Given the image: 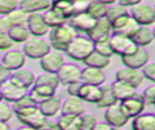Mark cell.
<instances>
[{
    "mask_svg": "<svg viewBox=\"0 0 155 130\" xmlns=\"http://www.w3.org/2000/svg\"><path fill=\"white\" fill-rule=\"evenodd\" d=\"M49 44L52 49L61 52L65 51L72 39L77 36V31L68 22L49 30Z\"/></svg>",
    "mask_w": 155,
    "mask_h": 130,
    "instance_id": "obj_1",
    "label": "cell"
},
{
    "mask_svg": "<svg viewBox=\"0 0 155 130\" xmlns=\"http://www.w3.org/2000/svg\"><path fill=\"white\" fill-rule=\"evenodd\" d=\"M94 42L89 37L75 36L65 49L64 53L75 61H84L94 52Z\"/></svg>",
    "mask_w": 155,
    "mask_h": 130,
    "instance_id": "obj_2",
    "label": "cell"
},
{
    "mask_svg": "<svg viewBox=\"0 0 155 130\" xmlns=\"http://www.w3.org/2000/svg\"><path fill=\"white\" fill-rule=\"evenodd\" d=\"M51 49L49 41L42 37L30 36L28 41L24 43L21 52H24L25 57H28L29 59L40 60Z\"/></svg>",
    "mask_w": 155,
    "mask_h": 130,
    "instance_id": "obj_3",
    "label": "cell"
},
{
    "mask_svg": "<svg viewBox=\"0 0 155 130\" xmlns=\"http://www.w3.org/2000/svg\"><path fill=\"white\" fill-rule=\"evenodd\" d=\"M118 103L122 111L124 112V114L129 119H134L137 116L140 115L144 111L145 105H147L143 93L138 90H136L127 99Z\"/></svg>",
    "mask_w": 155,
    "mask_h": 130,
    "instance_id": "obj_4",
    "label": "cell"
},
{
    "mask_svg": "<svg viewBox=\"0 0 155 130\" xmlns=\"http://www.w3.org/2000/svg\"><path fill=\"white\" fill-rule=\"evenodd\" d=\"M129 14L140 25L149 26L155 24V9L148 3L140 2L131 7Z\"/></svg>",
    "mask_w": 155,
    "mask_h": 130,
    "instance_id": "obj_5",
    "label": "cell"
},
{
    "mask_svg": "<svg viewBox=\"0 0 155 130\" xmlns=\"http://www.w3.org/2000/svg\"><path fill=\"white\" fill-rule=\"evenodd\" d=\"M15 115L17 119L24 125L35 128L37 130H40L46 119V116H44L41 114V112L39 111L38 106H33L21 110L15 113Z\"/></svg>",
    "mask_w": 155,
    "mask_h": 130,
    "instance_id": "obj_6",
    "label": "cell"
},
{
    "mask_svg": "<svg viewBox=\"0 0 155 130\" xmlns=\"http://www.w3.org/2000/svg\"><path fill=\"white\" fill-rule=\"evenodd\" d=\"M109 43L114 55H118L121 57L132 55L139 48L131 38L120 34H112L109 38Z\"/></svg>",
    "mask_w": 155,
    "mask_h": 130,
    "instance_id": "obj_7",
    "label": "cell"
},
{
    "mask_svg": "<svg viewBox=\"0 0 155 130\" xmlns=\"http://www.w3.org/2000/svg\"><path fill=\"white\" fill-rule=\"evenodd\" d=\"M65 63L64 52L51 50L39 60V65L44 72L57 73L61 69V67Z\"/></svg>",
    "mask_w": 155,
    "mask_h": 130,
    "instance_id": "obj_8",
    "label": "cell"
},
{
    "mask_svg": "<svg viewBox=\"0 0 155 130\" xmlns=\"http://www.w3.org/2000/svg\"><path fill=\"white\" fill-rule=\"evenodd\" d=\"M115 80L126 83L137 89L143 84L144 77L140 70L133 69L130 68V67L124 66L116 71V73H115Z\"/></svg>",
    "mask_w": 155,
    "mask_h": 130,
    "instance_id": "obj_9",
    "label": "cell"
},
{
    "mask_svg": "<svg viewBox=\"0 0 155 130\" xmlns=\"http://www.w3.org/2000/svg\"><path fill=\"white\" fill-rule=\"evenodd\" d=\"M25 26L28 27L30 35L35 37H44L49 33L50 30L41 13H33L28 15Z\"/></svg>",
    "mask_w": 155,
    "mask_h": 130,
    "instance_id": "obj_10",
    "label": "cell"
},
{
    "mask_svg": "<svg viewBox=\"0 0 155 130\" xmlns=\"http://www.w3.org/2000/svg\"><path fill=\"white\" fill-rule=\"evenodd\" d=\"M81 70L80 67L74 63H64L57 72L61 84L68 87L71 84L81 82Z\"/></svg>",
    "mask_w": 155,
    "mask_h": 130,
    "instance_id": "obj_11",
    "label": "cell"
},
{
    "mask_svg": "<svg viewBox=\"0 0 155 130\" xmlns=\"http://www.w3.org/2000/svg\"><path fill=\"white\" fill-rule=\"evenodd\" d=\"M104 119L112 127H123L129 122V118L124 114L119 103L106 108L104 111Z\"/></svg>",
    "mask_w": 155,
    "mask_h": 130,
    "instance_id": "obj_12",
    "label": "cell"
},
{
    "mask_svg": "<svg viewBox=\"0 0 155 130\" xmlns=\"http://www.w3.org/2000/svg\"><path fill=\"white\" fill-rule=\"evenodd\" d=\"M89 37L93 42H101L105 40H109L110 36L112 35V28L110 22L104 17V19L98 20L94 27L92 28L90 32H88Z\"/></svg>",
    "mask_w": 155,
    "mask_h": 130,
    "instance_id": "obj_13",
    "label": "cell"
},
{
    "mask_svg": "<svg viewBox=\"0 0 155 130\" xmlns=\"http://www.w3.org/2000/svg\"><path fill=\"white\" fill-rule=\"evenodd\" d=\"M0 89L2 93V99L8 103H14L18 101L28 92V89L18 86L10 79L0 87Z\"/></svg>",
    "mask_w": 155,
    "mask_h": 130,
    "instance_id": "obj_14",
    "label": "cell"
},
{
    "mask_svg": "<svg viewBox=\"0 0 155 130\" xmlns=\"http://www.w3.org/2000/svg\"><path fill=\"white\" fill-rule=\"evenodd\" d=\"M97 22V20L88 15L85 11L78 12L68 20V24H70L76 31L88 33L92 30Z\"/></svg>",
    "mask_w": 155,
    "mask_h": 130,
    "instance_id": "obj_15",
    "label": "cell"
},
{
    "mask_svg": "<svg viewBox=\"0 0 155 130\" xmlns=\"http://www.w3.org/2000/svg\"><path fill=\"white\" fill-rule=\"evenodd\" d=\"M28 20V14H25L21 9L17 8L14 11L3 15L0 17V29L7 31L13 26L25 25Z\"/></svg>",
    "mask_w": 155,
    "mask_h": 130,
    "instance_id": "obj_16",
    "label": "cell"
},
{
    "mask_svg": "<svg viewBox=\"0 0 155 130\" xmlns=\"http://www.w3.org/2000/svg\"><path fill=\"white\" fill-rule=\"evenodd\" d=\"M85 112H87L85 102L78 96H68L64 101H61V115H72L80 116Z\"/></svg>",
    "mask_w": 155,
    "mask_h": 130,
    "instance_id": "obj_17",
    "label": "cell"
},
{
    "mask_svg": "<svg viewBox=\"0 0 155 130\" xmlns=\"http://www.w3.org/2000/svg\"><path fill=\"white\" fill-rule=\"evenodd\" d=\"M124 66L140 70L149 61V55L144 48H138L134 53L121 57Z\"/></svg>",
    "mask_w": 155,
    "mask_h": 130,
    "instance_id": "obj_18",
    "label": "cell"
},
{
    "mask_svg": "<svg viewBox=\"0 0 155 130\" xmlns=\"http://www.w3.org/2000/svg\"><path fill=\"white\" fill-rule=\"evenodd\" d=\"M1 63L13 72L24 67L25 63V55L21 51L8 50L1 58Z\"/></svg>",
    "mask_w": 155,
    "mask_h": 130,
    "instance_id": "obj_19",
    "label": "cell"
},
{
    "mask_svg": "<svg viewBox=\"0 0 155 130\" xmlns=\"http://www.w3.org/2000/svg\"><path fill=\"white\" fill-rule=\"evenodd\" d=\"M35 77L36 76H35L32 70L21 67L20 69L13 71L10 80L17 84L18 86L28 89L34 84Z\"/></svg>",
    "mask_w": 155,
    "mask_h": 130,
    "instance_id": "obj_20",
    "label": "cell"
},
{
    "mask_svg": "<svg viewBox=\"0 0 155 130\" xmlns=\"http://www.w3.org/2000/svg\"><path fill=\"white\" fill-rule=\"evenodd\" d=\"M81 82L91 86L101 87L105 83V75L103 70L86 66L81 70Z\"/></svg>",
    "mask_w": 155,
    "mask_h": 130,
    "instance_id": "obj_21",
    "label": "cell"
},
{
    "mask_svg": "<svg viewBox=\"0 0 155 130\" xmlns=\"http://www.w3.org/2000/svg\"><path fill=\"white\" fill-rule=\"evenodd\" d=\"M61 99L59 96H51L38 104V109L46 118H54L61 113Z\"/></svg>",
    "mask_w": 155,
    "mask_h": 130,
    "instance_id": "obj_22",
    "label": "cell"
},
{
    "mask_svg": "<svg viewBox=\"0 0 155 130\" xmlns=\"http://www.w3.org/2000/svg\"><path fill=\"white\" fill-rule=\"evenodd\" d=\"M77 96L84 102L97 105L101 98V87L91 86V84H87L81 82V86L79 88Z\"/></svg>",
    "mask_w": 155,
    "mask_h": 130,
    "instance_id": "obj_23",
    "label": "cell"
},
{
    "mask_svg": "<svg viewBox=\"0 0 155 130\" xmlns=\"http://www.w3.org/2000/svg\"><path fill=\"white\" fill-rule=\"evenodd\" d=\"M50 7V0H19V6H18V8L28 15L45 12Z\"/></svg>",
    "mask_w": 155,
    "mask_h": 130,
    "instance_id": "obj_24",
    "label": "cell"
},
{
    "mask_svg": "<svg viewBox=\"0 0 155 130\" xmlns=\"http://www.w3.org/2000/svg\"><path fill=\"white\" fill-rule=\"evenodd\" d=\"M50 1L51 8L60 13L68 21L78 12L76 0H50Z\"/></svg>",
    "mask_w": 155,
    "mask_h": 130,
    "instance_id": "obj_25",
    "label": "cell"
},
{
    "mask_svg": "<svg viewBox=\"0 0 155 130\" xmlns=\"http://www.w3.org/2000/svg\"><path fill=\"white\" fill-rule=\"evenodd\" d=\"M131 39L140 48H144L148 46L154 40L151 28L147 25H140L136 29L135 32L133 33Z\"/></svg>",
    "mask_w": 155,
    "mask_h": 130,
    "instance_id": "obj_26",
    "label": "cell"
},
{
    "mask_svg": "<svg viewBox=\"0 0 155 130\" xmlns=\"http://www.w3.org/2000/svg\"><path fill=\"white\" fill-rule=\"evenodd\" d=\"M133 130H155V114L141 113L133 119Z\"/></svg>",
    "mask_w": 155,
    "mask_h": 130,
    "instance_id": "obj_27",
    "label": "cell"
},
{
    "mask_svg": "<svg viewBox=\"0 0 155 130\" xmlns=\"http://www.w3.org/2000/svg\"><path fill=\"white\" fill-rule=\"evenodd\" d=\"M56 91L54 88L47 86H40V84H33V86L29 88V91L28 92L30 98L36 103V104H40L42 101H44L47 98L51 96L56 95Z\"/></svg>",
    "mask_w": 155,
    "mask_h": 130,
    "instance_id": "obj_28",
    "label": "cell"
},
{
    "mask_svg": "<svg viewBox=\"0 0 155 130\" xmlns=\"http://www.w3.org/2000/svg\"><path fill=\"white\" fill-rule=\"evenodd\" d=\"M111 87H112V91L114 93V96L116 97L118 102L127 99L128 97H130L132 94L137 90L136 88L131 87L130 84L121 82V81H116V80L111 84Z\"/></svg>",
    "mask_w": 155,
    "mask_h": 130,
    "instance_id": "obj_29",
    "label": "cell"
},
{
    "mask_svg": "<svg viewBox=\"0 0 155 130\" xmlns=\"http://www.w3.org/2000/svg\"><path fill=\"white\" fill-rule=\"evenodd\" d=\"M101 98L98 104H97L99 108L106 109L108 107L118 103L116 97L114 96V93L112 91L111 84L104 83V84L101 86Z\"/></svg>",
    "mask_w": 155,
    "mask_h": 130,
    "instance_id": "obj_30",
    "label": "cell"
},
{
    "mask_svg": "<svg viewBox=\"0 0 155 130\" xmlns=\"http://www.w3.org/2000/svg\"><path fill=\"white\" fill-rule=\"evenodd\" d=\"M106 11H107V5H105L99 0H91L88 2L85 8V12L87 14L97 21L105 17Z\"/></svg>",
    "mask_w": 155,
    "mask_h": 130,
    "instance_id": "obj_31",
    "label": "cell"
},
{
    "mask_svg": "<svg viewBox=\"0 0 155 130\" xmlns=\"http://www.w3.org/2000/svg\"><path fill=\"white\" fill-rule=\"evenodd\" d=\"M9 37L13 43L21 44L26 42L30 37V33L25 25H16L7 30Z\"/></svg>",
    "mask_w": 155,
    "mask_h": 130,
    "instance_id": "obj_32",
    "label": "cell"
},
{
    "mask_svg": "<svg viewBox=\"0 0 155 130\" xmlns=\"http://www.w3.org/2000/svg\"><path fill=\"white\" fill-rule=\"evenodd\" d=\"M83 63L86 66L94 67V68L104 70L110 64V58L101 55L99 52L94 51L85 60L83 61Z\"/></svg>",
    "mask_w": 155,
    "mask_h": 130,
    "instance_id": "obj_33",
    "label": "cell"
},
{
    "mask_svg": "<svg viewBox=\"0 0 155 130\" xmlns=\"http://www.w3.org/2000/svg\"><path fill=\"white\" fill-rule=\"evenodd\" d=\"M34 84H40V86H47L57 90L60 87V80L58 78L57 73L43 72L35 77Z\"/></svg>",
    "mask_w": 155,
    "mask_h": 130,
    "instance_id": "obj_34",
    "label": "cell"
},
{
    "mask_svg": "<svg viewBox=\"0 0 155 130\" xmlns=\"http://www.w3.org/2000/svg\"><path fill=\"white\" fill-rule=\"evenodd\" d=\"M42 15L44 17V21H45L46 24L49 26V28H54L68 22V20H65L60 13H58L51 7L44 12Z\"/></svg>",
    "mask_w": 155,
    "mask_h": 130,
    "instance_id": "obj_35",
    "label": "cell"
},
{
    "mask_svg": "<svg viewBox=\"0 0 155 130\" xmlns=\"http://www.w3.org/2000/svg\"><path fill=\"white\" fill-rule=\"evenodd\" d=\"M58 122L61 130H80V119L77 116L61 115Z\"/></svg>",
    "mask_w": 155,
    "mask_h": 130,
    "instance_id": "obj_36",
    "label": "cell"
},
{
    "mask_svg": "<svg viewBox=\"0 0 155 130\" xmlns=\"http://www.w3.org/2000/svg\"><path fill=\"white\" fill-rule=\"evenodd\" d=\"M128 13L129 12H128L126 7L120 5L119 3H114V4H111V5L107 6V11H106L105 19L111 24V22L114 20H116L117 17H121L125 14H128Z\"/></svg>",
    "mask_w": 155,
    "mask_h": 130,
    "instance_id": "obj_37",
    "label": "cell"
},
{
    "mask_svg": "<svg viewBox=\"0 0 155 130\" xmlns=\"http://www.w3.org/2000/svg\"><path fill=\"white\" fill-rule=\"evenodd\" d=\"M79 119H80V130H93L98 123L96 116L88 111L82 114Z\"/></svg>",
    "mask_w": 155,
    "mask_h": 130,
    "instance_id": "obj_38",
    "label": "cell"
},
{
    "mask_svg": "<svg viewBox=\"0 0 155 130\" xmlns=\"http://www.w3.org/2000/svg\"><path fill=\"white\" fill-rule=\"evenodd\" d=\"M11 106H12L13 112H14V114H15L21 110H24V109L29 108V107H33V106H38V105L31 99V98H30L28 93H26L25 96L21 98V99H19L14 103H12Z\"/></svg>",
    "mask_w": 155,
    "mask_h": 130,
    "instance_id": "obj_39",
    "label": "cell"
},
{
    "mask_svg": "<svg viewBox=\"0 0 155 130\" xmlns=\"http://www.w3.org/2000/svg\"><path fill=\"white\" fill-rule=\"evenodd\" d=\"M94 51L99 52L100 55L106 56V57H111L114 53L112 52L111 46H110L109 40H105V41H101V42H97L94 43Z\"/></svg>",
    "mask_w": 155,
    "mask_h": 130,
    "instance_id": "obj_40",
    "label": "cell"
},
{
    "mask_svg": "<svg viewBox=\"0 0 155 130\" xmlns=\"http://www.w3.org/2000/svg\"><path fill=\"white\" fill-rule=\"evenodd\" d=\"M13 114L14 112H13L12 106L4 100L0 101V122H8L12 119Z\"/></svg>",
    "mask_w": 155,
    "mask_h": 130,
    "instance_id": "obj_41",
    "label": "cell"
},
{
    "mask_svg": "<svg viewBox=\"0 0 155 130\" xmlns=\"http://www.w3.org/2000/svg\"><path fill=\"white\" fill-rule=\"evenodd\" d=\"M19 6V0H0V15H6Z\"/></svg>",
    "mask_w": 155,
    "mask_h": 130,
    "instance_id": "obj_42",
    "label": "cell"
},
{
    "mask_svg": "<svg viewBox=\"0 0 155 130\" xmlns=\"http://www.w3.org/2000/svg\"><path fill=\"white\" fill-rule=\"evenodd\" d=\"M144 79L149 80L155 84V61H148L143 68L140 69Z\"/></svg>",
    "mask_w": 155,
    "mask_h": 130,
    "instance_id": "obj_43",
    "label": "cell"
},
{
    "mask_svg": "<svg viewBox=\"0 0 155 130\" xmlns=\"http://www.w3.org/2000/svg\"><path fill=\"white\" fill-rule=\"evenodd\" d=\"M13 45H14V43L9 37L7 31L0 29V51L11 50Z\"/></svg>",
    "mask_w": 155,
    "mask_h": 130,
    "instance_id": "obj_44",
    "label": "cell"
},
{
    "mask_svg": "<svg viewBox=\"0 0 155 130\" xmlns=\"http://www.w3.org/2000/svg\"><path fill=\"white\" fill-rule=\"evenodd\" d=\"M145 104L155 106V84L148 86L143 92Z\"/></svg>",
    "mask_w": 155,
    "mask_h": 130,
    "instance_id": "obj_45",
    "label": "cell"
},
{
    "mask_svg": "<svg viewBox=\"0 0 155 130\" xmlns=\"http://www.w3.org/2000/svg\"><path fill=\"white\" fill-rule=\"evenodd\" d=\"M40 130H61V127L58 120L53 119V118H46Z\"/></svg>",
    "mask_w": 155,
    "mask_h": 130,
    "instance_id": "obj_46",
    "label": "cell"
},
{
    "mask_svg": "<svg viewBox=\"0 0 155 130\" xmlns=\"http://www.w3.org/2000/svg\"><path fill=\"white\" fill-rule=\"evenodd\" d=\"M11 74H12V71L6 68V67L0 62V87L11 78Z\"/></svg>",
    "mask_w": 155,
    "mask_h": 130,
    "instance_id": "obj_47",
    "label": "cell"
},
{
    "mask_svg": "<svg viewBox=\"0 0 155 130\" xmlns=\"http://www.w3.org/2000/svg\"><path fill=\"white\" fill-rule=\"evenodd\" d=\"M80 86H81V82H77V83H74L68 86V88H66L68 94L69 96H77Z\"/></svg>",
    "mask_w": 155,
    "mask_h": 130,
    "instance_id": "obj_48",
    "label": "cell"
},
{
    "mask_svg": "<svg viewBox=\"0 0 155 130\" xmlns=\"http://www.w3.org/2000/svg\"><path fill=\"white\" fill-rule=\"evenodd\" d=\"M140 2H143V0H118L117 3L127 8V7H133Z\"/></svg>",
    "mask_w": 155,
    "mask_h": 130,
    "instance_id": "obj_49",
    "label": "cell"
},
{
    "mask_svg": "<svg viewBox=\"0 0 155 130\" xmlns=\"http://www.w3.org/2000/svg\"><path fill=\"white\" fill-rule=\"evenodd\" d=\"M112 126L109 125L107 122H98L96 126L93 128V130H112Z\"/></svg>",
    "mask_w": 155,
    "mask_h": 130,
    "instance_id": "obj_50",
    "label": "cell"
},
{
    "mask_svg": "<svg viewBox=\"0 0 155 130\" xmlns=\"http://www.w3.org/2000/svg\"><path fill=\"white\" fill-rule=\"evenodd\" d=\"M0 130H11L8 122H0Z\"/></svg>",
    "mask_w": 155,
    "mask_h": 130,
    "instance_id": "obj_51",
    "label": "cell"
},
{
    "mask_svg": "<svg viewBox=\"0 0 155 130\" xmlns=\"http://www.w3.org/2000/svg\"><path fill=\"white\" fill-rule=\"evenodd\" d=\"M101 2H103L104 4L108 6V5H111V4L118 2V0H101Z\"/></svg>",
    "mask_w": 155,
    "mask_h": 130,
    "instance_id": "obj_52",
    "label": "cell"
},
{
    "mask_svg": "<svg viewBox=\"0 0 155 130\" xmlns=\"http://www.w3.org/2000/svg\"><path fill=\"white\" fill-rule=\"evenodd\" d=\"M16 130H37V129L32 128V127H29V126H26V125H23V126L17 128Z\"/></svg>",
    "mask_w": 155,
    "mask_h": 130,
    "instance_id": "obj_53",
    "label": "cell"
},
{
    "mask_svg": "<svg viewBox=\"0 0 155 130\" xmlns=\"http://www.w3.org/2000/svg\"><path fill=\"white\" fill-rule=\"evenodd\" d=\"M151 31H152V35H153V38H154V40H155V24H154V25H153V27L151 28Z\"/></svg>",
    "mask_w": 155,
    "mask_h": 130,
    "instance_id": "obj_54",
    "label": "cell"
},
{
    "mask_svg": "<svg viewBox=\"0 0 155 130\" xmlns=\"http://www.w3.org/2000/svg\"><path fill=\"white\" fill-rule=\"evenodd\" d=\"M112 130H125V129H123L122 127H113Z\"/></svg>",
    "mask_w": 155,
    "mask_h": 130,
    "instance_id": "obj_55",
    "label": "cell"
},
{
    "mask_svg": "<svg viewBox=\"0 0 155 130\" xmlns=\"http://www.w3.org/2000/svg\"><path fill=\"white\" fill-rule=\"evenodd\" d=\"M1 100H3V99H2V93H1V89H0V101H1Z\"/></svg>",
    "mask_w": 155,
    "mask_h": 130,
    "instance_id": "obj_56",
    "label": "cell"
},
{
    "mask_svg": "<svg viewBox=\"0 0 155 130\" xmlns=\"http://www.w3.org/2000/svg\"><path fill=\"white\" fill-rule=\"evenodd\" d=\"M154 9H155V6H154Z\"/></svg>",
    "mask_w": 155,
    "mask_h": 130,
    "instance_id": "obj_57",
    "label": "cell"
},
{
    "mask_svg": "<svg viewBox=\"0 0 155 130\" xmlns=\"http://www.w3.org/2000/svg\"><path fill=\"white\" fill-rule=\"evenodd\" d=\"M99 1H101V0H99Z\"/></svg>",
    "mask_w": 155,
    "mask_h": 130,
    "instance_id": "obj_58",
    "label": "cell"
}]
</instances>
